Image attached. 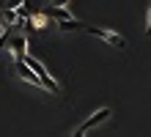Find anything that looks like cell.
I'll return each instance as SVG.
<instances>
[{"label":"cell","instance_id":"6","mask_svg":"<svg viewBox=\"0 0 151 137\" xmlns=\"http://www.w3.org/2000/svg\"><path fill=\"white\" fill-rule=\"evenodd\" d=\"M47 19H50L47 11H44V14H33V16H28V27H30V30H41V27L47 25Z\"/></svg>","mask_w":151,"mask_h":137},{"label":"cell","instance_id":"8","mask_svg":"<svg viewBox=\"0 0 151 137\" xmlns=\"http://www.w3.org/2000/svg\"><path fill=\"white\" fill-rule=\"evenodd\" d=\"M80 27H83V25H80L77 19H69V22H58V30H80Z\"/></svg>","mask_w":151,"mask_h":137},{"label":"cell","instance_id":"4","mask_svg":"<svg viewBox=\"0 0 151 137\" xmlns=\"http://www.w3.org/2000/svg\"><path fill=\"white\" fill-rule=\"evenodd\" d=\"M8 47H11V52H14V58H17V60L25 58V55H28V36H25V33H22V36H14Z\"/></svg>","mask_w":151,"mask_h":137},{"label":"cell","instance_id":"11","mask_svg":"<svg viewBox=\"0 0 151 137\" xmlns=\"http://www.w3.org/2000/svg\"><path fill=\"white\" fill-rule=\"evenodd\" d=\"M74 137H85V129H77V132H74Z\"/></svg>","mask_w":151,"mask_h":137},{"label":"cell","instance_id":"9","mask_svg":"<svg viewBox=\"0 0 151 137\" xmlns=\"http://www.w3.org/2000/svg\"><path fill=\"white\" fill-rule=\"evenodd\" d=\"M11 39H14V36H11V27H6V30L0 33V49H3L6 44H11Z\"/></svg>","mask_w":151,"mask_h":137},{"label":"cell","instance_id":"5","mask_svg":"<svg viewBox=\"0 0 151 137\" xmlns=\"http://www.w3.org/2000/svg\"><path fill=\"white\" fill-rule=\"evenodd\" d=\"M66 6H69V3H60V6H50V8H47V16H55L58 22H69V19H74V16H72V11H69Z\"/></svg>","mask_w":151,"mask_h":137},{"label":"cell","instance_id":"1","mask_svg":"<svg viewBox=\"0 0 151 137\" xmlns=\"http://www.w3.org/2000/svg\"><path fill=\"white\" fill-rule=\"evenodd\" d=\"M88 33L96 36V39H102V41H107L110 47L127 49V39H124V36H118V33H113V30H107V27H88Z\"/></svg>","mask_w":151,"mask_h":137},{"label":"cell","instance_id":"2","mask_svg":"<svg viewBox=\"0 0 151 137\" xmlns=\"http://www.w3.org/2000/svg\"><path fill=\"white\" fill-rule=\"evenodd\" d=\"M110 115H113V110H110V107H102V110H96V113H93L91 118H85V121L80 123V129H85V132H88V129H93V126L104 123V121H107Z\"/></svg>","mask_w":151,"mask_h":137},{"label":"cell","instance_id":"10","mask_svg":"<svg viewBox=\"0 0 151 137\" xmlns=\"http://www.w3.org/2000/svg\"><path fill=\"white\" fill-rule=\"evenodd\" d=\"M146 30L151 33V3H148V27H146Z\"/></svg>","mask_w":151,"mask_h":137},{"label":"cell","instance_id":"3","mask_svg":"<svg viewBox=\"0 0 151 137\" xmlns=\"http://www.w3.org/2000/svg\"><path fill=\"white\" fill-rule=\"evenodd\" d=\"M14 69H17V74H19V77H22L25 82H30V85H41V80H39V74H36V71H33V69L28 66V63L22 60V58L17 60V66H14ZM41 88H44V85H41Z\"/></svg>","mask_w":151,"mask_h":137},{"label":"cell","instance_id":"7","mask_svg":"<svg viewBox=\"0 0 151 137\" xmlns=\"http://www.w3.org/2000/svg\"><path fill=\"white\" fill-rule=\"evenodd\" d=\"M0 16L8 22V25H17L19 22V16H17V11H11V8H0Z\"/></svg>","mask_w":151,"mask_h":137}]
</instances>
